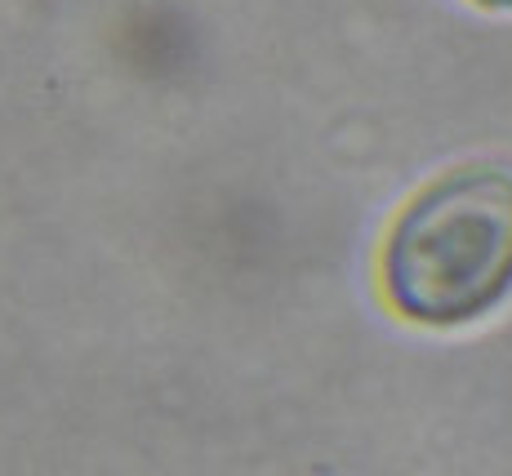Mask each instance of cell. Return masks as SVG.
I'll return each instance as SVG.
<instances>
[{
	"label": "cell",
	"mask_w": 512,
	"mask_h": 476,
	"mask_svg": "<svg viewBox=\"0 0 512 476\" xmlns=\"http://www.w3.org/2000/svg\"><path fill=\"white\" fill-rule=\"evenodd\" d=\"M383 294L419 325H464L512 294V170L459 165L432 178L383 241Z\"/></svg>",
	"instance_id": "1"
},
{
	"label": "cell",
	"mask_w": 512,
	"mask_h": 476,
	"mask_svg": "<svg viewBox=\"0 0 512 476\" xmlns=\"http://www.w3.org/2000/svg\"><path fill=\"white\" fill-rule=\"evenodd\" d=\"M472 5H481V9H512V0H472Z\"/></svg>",
	"instance_id": "2"
}]
</instances>
